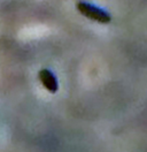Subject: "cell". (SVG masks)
Segmentation results:
<instances>
[{"label":"cell","instance_id":"obj_1","mask_svg":"<svg viewBox=\"0 0 147 152\" xmlns=\"http://www.w3.org/2000/svg\"><path fill=\"white\" fill-rule=\"evenodd\" d=\"M76 7H77V10L82 15L86 16L87 19L93 20V21H95L98 23L107 24V23H109L110 20H111L110 15L107 12H105L101 8H98V7L93 6L91 4H87V2H84V1H79V2H77Z\"/></svg>","mask_w":147,"mask_h":152},{"label":"cell","instance_id":"obj_2","mask_svg":"<svg viewBox=\"0 0 147 152\" xmlns=\"http://www.w3.org/2000/svg\"><path fill=\"white\" fill-rule=\"evenodd\" d=\"M38 75H39V80H40L41 84L44 86L46 90H48L51 94H55L57 91V89H59L57 80H56V77L51 70L41 69Z\"/></svg>","mask_w":147,"mask_h":152}]
</instances>
